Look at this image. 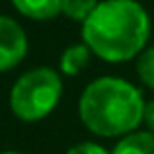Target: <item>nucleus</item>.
Wrapping results in <instances>:
<instances>
[{"label": "nucleus", "instance_id": "nucleus-1", "mask_svg": "<svg viewBox=\"0 0 154 154\" xmlns=\"http://www.w3.org/2000/svg\"><path fill=\"white\" fill-rule=\"evenodd\" d=\"M152 23L139 0H100L82 22V43L105 63H127L146 49Z\"/></svg>", "mask_w": 154, "mask_h": 154}, {"label": "nucleus", "instance_id": "nucleus-2", "mask_svg": "<svg viewBox=\"0 0 154 154\" xmlns=\"http://www.w3.org/2000/svg\"><path fill=\"white\" fill-rule=\"evenodd\" d=\"M144 107L140 88L119 76L92 80L78 100L82 125L102 139H121L137 131L144 119Z\"/></svg>", "mask_w": 154, "mask_h": 154}, {"label": "nucleus", "instance_id": "nucleus-3", "mask_svg": "<svg viewBox=\"0 0 154 154\" xmlns=\"http://www.w3.org/2000/svg\"><path fill=\"white\" fill-rule=\"evenodd\" d=\"M63 98L60 72L37 66L23 72L10 90V111L23 123H37L49 117Z\"/></svg>", "mask_w": 154, "mask_h": 154}, {"label": "nucleus", "instance_id": "nucleus-4", "mask_svg": "<svg viewBox=\"0 0 154 154\" xmlns=\"http://www.w3.org/2000/svg\"><path fill=\"white\" fill-rule=\"evenodd\" d=\"M27 35L18 20L0 16V72L16 68L27 55Z\"/></svg>", "mask_w": 154, "mask_h": 154}, {"label": "nucleus", "instance_id": "nucleus-5", "mask_svg": "<svg viewBox=\"0 0 154 154\" xmlns=\"http://www.w3.org/2000/svg\"><path fill=\"white\" fill-rule=\"evenodd\" d=\"M12 6L23 18L35 20V22L55 20L60 14L59 0H12Z\"/></svg>", "mask_w": 154, "mask_h": 154}, {"label": "nucleus", "instance_id": "nucleus-6", "mask_svg": "<svg viewBox=\"0 0 154 154\" xmlns=\"http://www.w3.org/2000/svg\"><path fill=\"white\" fill-rule=\"evenodd\" d=\"M90 59H92V51L88 49L86 43L68 45L59 59V70L64 76H78L90 64Z\"/></svg>", "mask_w": 154, "mask_h": 154}, {"label": "nucleus", "instance_id": "nucleus-7", "mask_svg": "<svg viewBox=\"0 0 154 154\" xmlns=\"http://www.w3.org/2000/svg\"><path fill=\"white\" fill-rule=\"evenodd\" d=\"M111 154H154V135L150 131H133L121 137Z\"/></svg>", "mask_w": 154, "mask_h": 154}, {"label": "nucleus", "instance_id": "nucleus-8", "mask_svg": "<svg viewBox=\"0 0 154 154\" xmlns=\"http://www.w3.org/2000/svg\"><path fill=\"white\" fill-rule=\"evenodd\" d=\"M98 2L100 0H59L60 14H64L72 22H80V23L94 12Z\"/></svg>", "mask_w": 154, "mask_h": 154}, {"label": "nucleus", "instance_id": "nucleus-9", "mask_svg": "<svg viewBox=\"0 0 154 154\" xmlns=\"http://www.w3.org/2000/svg\"><path fill=\"white\" fill-rule=\"evenodd\" d=\"M135 70H137V76H139L140 84L154 92V45L146 47L137 57Z\"/></svg>", "mask_w": 154, "mask_h": 154}, {"label": "nucleus", "instance_id": "nucleus-10", "mask_svg": "<svg viewBox=\"0 0 154 154\" xmlns=\"http://www.w3.org/2000/svg\"><path fill=\"white\" fill-rule=\"evenodd\" d=\"M66 154H111L105 146L94 143V140H84V143H76L66 150Z\"/></svg>", "mask_w": 154, "mask_h": 154}, {"label": "nucleus", "instance_id": "nucleus-11", "mask_svg": "<svg viewBox=\"0 0 154 154\" xmlns=\"http://www.w3.org/2000/svg\"><path fill=\"white\" fill-rule=\"evenodd\" d=\"M143 123L146 125V131H150L154 135V100L152 102H146V107H144V119Z\"/></svg>", "mask_w": 154, "mask_h": 154}, {"label": "nucleus", "instance_id": "nucleus-12", "mask_svg": "<svg viewBox=\"0 0 154 154\" xmlns=\"http://www.w3.org/2000/svg\"><path fill=\"white\" fill-rule=\"evenodd\" d=\"M0 154H22V152H18V150H4V152H0Z\"/></svg>", "mask_w": 154, "mask_h": 154}]
</instances>
